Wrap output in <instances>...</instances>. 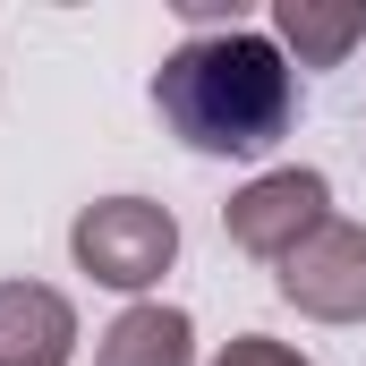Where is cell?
Masks as SVG:
<instances>
[{
    "mask_svg": "<svg viewBox=\"0 0 366 366\" xmlns=\"http://www.w3.org/2000/svg\"><path fill=\"white\" fill-rule=\"evenodd\" d=\"M154 111L187 154H222V162H256L273 154L298 119V69L273 34L256 26H222V34H187L179 51L154 69Z\"/></svg>",
    "mask_w": 366,
    "mask_h": 366,
    "instance_id": "cell-1",
    "label": "cell"
},
{
    "mask_svg": "<svg viewBox=\"0 0 366 366\" xmlns=\"http://www.w3.org/2000/svg\"><path fill=\"white\" fill-rule=\"evenodd\" d=\"M69 256L86 264L102 290H154V281L171 273V256H179V222H171V204H154V196H94L86 213L69 222Z\"/></svg>",
    "mask_w": 366,
    "mask_h": 366,
    "instance_id": "cell-2",
    "label": "cell"
},
{
    "mask_svg": "<svg viewBox=\"0 0 366 366\" xmlns=\"http://www.w3.org/2000/svg\"><path fill=\"white\" fill-rule=\"evenodd\" d=\"M324 222H332V179H324V171H307V162L264 171V179H247L230 204H222L230 247H247V256H264V264H290Z\"/></svg>",
    "mask_w": 366,
    "mask_h": 366,
    "instance_id": "cell-3",
    "label": "cell"
},
{
    "mask_svg": "<svg viewBox=\"0 0 366 366\" xmlns=\"http://www.w3.org/2000/svg\"><path fill=\"white\" fill-rule=\"evenodd\" d=\"M281 298L315 324H366V222H324L290 264H281Z\"/></svg>",
    "mask_w": 366,
    "mask_h": 366,
    "instance_id": "cell-4",
    "label": "cell"
},
{
    "mask_svg": "<svg viewBox=\"0 0 366 366\" xmlns=\"http://www.w3.org/2000/svg\"><path fill=\"white\" fill-rule=\"evenodd\" d=\"M77 307L51 281H0V366H69Z\"/></svg>",
    "mask_w": 366,
    "mask_h": 366,
    "instance_id": "cell-5",
    "label": "cell"
},
{
    "mask_svg": "<svg viewBox=\"0 0 366 366\" xmlns=\"http://www.w3.org/2000/svg\"><path fill=\"white\" fill-rule=\"evenodd\" d=\"M94 366H196V324H187V307H162V298L119 307V315L94 332Z\"/></svg>",
    "mask_w": 366,
    "mask_h": 366,
    "instance_id": "cell-6",
    "label": "cell"
},
{
    "mask_svg": "<svg viewBox=\"0 0 366 366\" xmlns=\"http://www.w3.org/2000/svg\"><path fill=\"white\" fill-rule=\"evenodd\" d=\"M273 43L290 51V69H341L366 43V9L358 0H281L273 9Z\"/></svg>",
    "mask_w": 366,
    "mask_h": 366,
    "instance_id": "cell-7",
    "label": "cell"
},
{
    "mask_svg": "<svg viewBox=\"0 0 366 366\" xmlns=\"http://www.w3.org/2000/svg\"><path fill=\"white\" fill-rule=\"evenodd\" d=\"M213 366H315L307 350H290V341H273V332H239V341H222V358Z\"/></svg>",
    "mask_w": 366,
    "mask_h": 366,
    "instance_id": "cell-8",
    "label": "cell"
}]
</instances>
